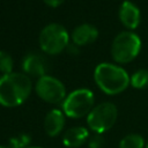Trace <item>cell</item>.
<instances>
[{
    "mask_svg": "<svg viewBox=\"0 0 148 148\" xmlns=\"http://www.w3.org/2000/svg\"><path fill=\"white\" fill-rule=\"evenodd\" d=\"M94 79L98 88L108 95L120 94L130 84L127 72L120 66L109 62H102L95 68Z\"/></svg>",
    "mask_w": 148,
    "mask_h": 148,
    "instance_id": "7a4b0ae2",
    "label": "cell"
},
{
    "mask_svg": "<svg viewBox=\"0 0 148 148\" xmlns=\"http://www.w3.org/2000/svg\"><path fill=\"white\" fill-rule=\"evenodd\" d=\"M146 146L142 135L136 133H131L124 136L119 142V148H143Z\"/></svg>",
    "mask_w": 148,
    "mask_h": 148,
    "instance_id": "4fadbf2b",
    "label": "cell"
},
{
    "mask_svg": "<svg viewBox=\"0 0 148 148\" xmlns=\"http://www.w3.org/2000/svg\"><path fill=\"white\" fill-rule=\"evenodd\" d=\"M13 58L6 51H0V72L6 75L13 73Z\"/></svg>",
    "mask_w": 148,
    "mask_h": 148,
    "instance_id": "9a60e30c",
    "label": "cell"
},
{
    "mask_svg": "<svg viewBox=\"0 0 148 148\" xmlns=\"http://www.w3.org/2000/svg\"><path fill=\"white\" fill-rule=\"evenodd\" d=\"M69 36L67 30L58 23H51L43 28L39 34L40 49L51 56L58 54L68 46Z\"/></svg>",
    "mask_w": 148,
    "mask_h": 148,
    "instance_id": "277c9868",
    "label": "cell"
},
{
    "mask_svg": "<svg viewBox=\"0 0 148 148\" xmlns=\"http://www.w3.org/2000/svg\"><path fill=\"white\" fill-rule=\"evenodd\" d=\"M103 143H104V140H103V136L101 134H95L89 140V147L90 148H102Z\"/></svg>",
    "mask_w": 148,
    "mask_h": 148,
    "instance_id": "e0dca14e",
    "label": "cell"
},
{
    "mask_svg": "<svg viewBox=\"0 0 148 148\" xmlns=\"http://www.w3.org/2000/svg\"><path fill=\"white\" fill-rule=\"evenodd\" d=\"M119 18L128 29H135L140 23V10L131 1H124L119 8Z\"/></svg>",
    "mask_w": 148,
    "mask_h": 148,
    "instance_id": "30bf717a",
    "label": "cell"
},
{
    "mask_svg": "<svg viewBox=\"0 0 148 148\" xmlns=\"http://www.w3.org/2000/svg\"><path fill=\"white\" fill-rule=\"evenodd\" d=\"M130 83L132 87L136 89H143L148 87V71L147 69H139L136 71L130 79Z\"/></svg>",
    "mask_w": 148,
    "mask_h": 148,
    "instance_id": "5bb4252c",
    "label": "cell"
},
{
    "mask_svg": "<svg viewBox=\"0 0 148 148\" xmlns=\"http://www.w3.org/2000/svg\"><path fill=\"white\" fill-rule=\"evenodd\" d=\"M30 142V136L27 134H20L10 139V148H28Z\"/></svg>",
    "mask_w": 148,
    "mask_h": 148,
    "instance_id": "2e32d148",
    "label": "cell"
},
{
    "mask_svg": "<svg viewBox=\"0 0 148 148\" xmlns=\"http://www.w3.org/2000/svg\"><path fill=\"white\" fill-rule=\"evenodd\" d=\"M94 94L89 89H76L66 96L62 102V111L69 118H81L89 114L94 108Z\"/></svg>",
    "mask_w": 148,
    "mask_h": 148,
    "instance_id": "5b68a950",
    "label": "cell"
},
{
    "mask_svg": "<svg viewBox=\"0 0 148 148\" xmlns=\"http://www.w3.org/2000/svg\"><path fill=\"white\" fill-rule=\"evenodd\" d=\"M22 69L28 76L34 77H42L46 74L47 71V62L38 53H29L24 57L22 61Z\"/></svg>",
    "mask_w": 148,
    "mask_h": 148,
    "instance_id": "ba28073f",
    "label": "cell"
},
{
    "mask_svg": "<svg viewBox=\"0 0 148 148\" xmlns=\"http://www.w3.org/2000/svg\"><path fill=\"white\" fill-rule=\"evenodd\" d=\"M141 49L139 36L131 31H123L117 35L111 45V56L119 64L131 62L136 58Z\"/></svg>",
    "mask_w": 148,
    "mask_h": 148,
    "instance_id": "3957f363",
    "label": "cell"
},
{
    "mask_svg": "<svg viewBox=\"0 0 148 148\" xmlns=\"http://www.w3.org/2000/svg\"><path fill=\"white\" fill-rule=\"evenodd\" d=\"M89 138V132L83 126H74L67 130L62 136V143L67 148H77L86 143Z\"/></svg>",
    "mask_w": 148,
    "mask_h": 148,
    "instance_id": "7c38bea8",
    "label": "cell"
},
{
    "mask_svg": "<svg viewBox=\"0 0 148 148\" xmlns=\"http://www.w3.org/2000/svg\"><path fill=\"white\" fill-rule=\"evenodd\" d=\"M64 126L65 116L62 111L53 109L50 112H47V114L44 118V130L49 136H57L58 134H60Z\"/></svg>",
    "mask_w": 148,
    "mask_h": 148,
    "instance_id": "8fae6325",
    "label": "cell"
},
{
    "mask_svg": "<svg viewBox=\"0 0 148 148\" xmlns=\"http://www.w3.org/2000/svg\"><path fill=\"white\" fill-rule=\"evenodd\" d=\"M44 2L50 7H58L64 2V0H44Z\"/></svg>",
    "mask_w": 148,
    "mask_h": 148,
    "instance_id": "ac0fdd59",
    "label": "cell"
},
{
    "mask_svg": "<svg viewBox=\"0 0 148 148\" xmlns=\"http://www.w3.org/2000/svg\"><path fill=\"white\" fill-rule=\"evenodd\" d=\"M98 37V31L92 24H81L77 25L72 32V40L76 46H83L91 44Z\"/></svg>",
    "mask_w": 148,
    "mask_h": 148,
    "instance_id": "9c48e42d",
    "label": "cell"
},
{
    "mask_svg": "<svg viewBox=\"0 0 148 148\" xmlns=\"http://www.w3.org/2000/svg\"><path fill=\"white\" fill-rule=\"evenodd\" d=\"M35 90L38 97L51 104L61 103L66 98V89L62 82L50 75L39 77L36 82Z\"/></svg>",
    "mask_w": 148,
    "mask_h": 148,
    "instance_id": "52a82bcc",
    "label": "cell"
},
{
    "mask_svg": "<svg viewBox=\"0 0 148 148\" xmlns=\"http://www.w3.org/2000/svg\"><path fill=\"white\" fill-rule=\"evenodd\" d=\"M117 116V106L113 103L104 102L92 108L87 116V124L96 134H102L114 125Z\"/></svg>",
    "mask_w": 148,
    "mask_h": 148,
    "instance_id": "8992f818",
    "label": "cell"
},
{
    "mask_svg": "<svg viewBox=\"0 0 148 148\" xmlns=\"http://www.w3.org/2000/svg\"><path fill=\"white\" fill-rule=\"evenodd\" d=\"M0 148H10V147H6V146H0Z\"/></svg>",
    "mask_w": 148,
    "mask_h": 148,
    "instance_id": "d6986e66",
    "label": "cell"
},
{
    "mask_svg": "<svg viewBox=\"0 0 148 148\" xmlns=\"http://www.w3.org/2000/svg\"><path fill=\"white\" fill-rule=\"evenodd\" d=\"M28 148H40V147H28Z\"/></svg>",
    "mask_w": 148,
    "mask_h": 148,
    "instance_id": "ffe728a7",
    "label": "cell"
},
{
    "mask_svg": "<svg viewBox=\"0 0 148 148\" xmlns=\"http://www.w3.org/2000/svg\"><path fill=\"white\" fill-rule=\"evenodd\" d=\"M146 148H148V142H147V143H146Z\"/></svg>",
    "mask_w": 148,
    "mask_h": 148,
    "instance_id": "44dd1931",
    "label": "cell"
},
{
    "mask_svg": "<svg viewBox=\"0 0 148 148\" xmlns=\"http://www.w3.org/2000/svg\"><path fill=\"white\" fill-rule=\"evenodd\" d=\"M31 80L23 73H10L0 77V104L6 108L18 106L31 92Z\"/></svg>",
    "mask_w": 148,
    "mask_h": 148,
    "instance_id": "6da1fadb",
    "label": "cell"
}]
</instances>
